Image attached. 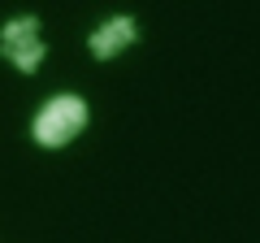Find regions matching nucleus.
<instances>
[{
  "mask_svg": "<svg viewBox=\"0 0 260 243\" xmlns=\"http://www.w3.org/2000/svg\"><path fill=\"white\" fill-rule=\"evenodd\" d=\"M130 39H135V18H113L91 35V52L95 56H117Z\"/></svg>",
  "mask_w": 260,
  "mask_h": 243,
  "instance_id": "7ed1b4c3",
  "label": "nucleus"
},
{
  "mask_svg": "<svg viewBox=\"0 0 260 243\" xmlns=\"http://www.w3.org/2000/svg\"><path fill=\"white\" fill-rule=\"evenodd\" d=\"M87 126V100L83 96H52L35 117V143L39 148H61Z\"/></svg>",
  "mask_w": 260,
  "mask_h": 243,
  "instance_id": "f257e3e1",
  "label": "nucleus"
},
{
  "mask_svg": "<svg viewBox=\"0 0 260 243\" xmlns=\"http://www.w3.org/2000/svg\"><path fill=\"white\" fill-rule=\"evenodd\" d=\"M0 48H5V56H9L18 70H35L39 61H44V39H39V22L35 18H13L9 26H5V35H0Z\"/></svg>",
  "mask_w": 260,
  "mask_h": 243,
  "instance_id": "f03ea898",
  "label": "nucleus"
}]
</instances>
